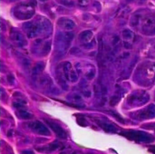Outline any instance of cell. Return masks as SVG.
Returning a JSON list of instances; mask_svg holds the SVG:
<instances>
[{
	"mask_svg": "<svg viewBox=\"0 0 155 154\" xmlns=\"http://www.w3.org/2000/svg\"><path fill=\"white\" fill-rule=\"evenodd\" d=\"M90 3V0H78V4L81 6H86Z\"/></svg>",
	"mask_w": 155,
	"mask_h": 154,
	"instance_id": "21",
	"label": "cell"
},
{
	"mask_svg": "<svg viewBox=\"0 0 155 154\" xmlns=\"http://www.w3.org/2000/svg\"><path fill=\"white\" fill-rule=\"evenodd\" d=\"M44 67H45V64L42 63V62H40V63H38L35 66V68H34V70H33V76H39L41 74H42V72H43V70H44Z\"/></svg>",
	"mask_w": 155,
	"mask_h": 154,
	"instance_id": "16",
	"label": "cell"
},
{
	"mask_svg": "<svg viewBox=\"0 0 155 154\" xmlns=\"http://www.w3.org/2000/svg\"><path fill=\"white\" fill-rule=\"evenodd\" d=\"M10 38H11L12 42L19 47H24L27 44V42H26L25 35L20 31H17V30L11 31Z\"/></svg>",
	"mask_w": 155,
	"mask_h": 154,
	"instance_id": "8",
	"label": "cell"
},
{
	"mask_svg": "<svg viewBox=\"0 0 155 154\" xmlns=\"http://www.w3.org/2000/svg\"><path fill=\"white\" fill-rule=\"evenodd\" d=\"M22 154H33L32 152H29V151H25V152H23Z\"/></svg>",
	"mask_w": 155,
	"mask_h": 154,
	"instance_id": "22",
	"label": "cell"
},
{
	"mask_svg": "<svg viewBox=\"0 0 155 154\" xmlns=\"http://www.w3.org/2000/svg\"><path fill=\"white\" fill-rule=\"evenodd\" d=\"M18 116L20 119H23V120H29L32 118V114L25 111H20L18 113Z\"/></svg>",
	"mask_w": 155,
	"mask_h": 154,
	"instance_id": "17",
	"label": "cell"
},
{
	"mask_svg": "<svg viewBox=\"0 0 155 154\" xmlns=\"http://www.w3.org/2000/svg\"><path fill=\"white\" fill-rule=\"evenodd\" d=\"M122 36H123V39L124 41V44L125 45H127L128 44H131V43L134 40V34L130 29L124 30L123 34H122Z\"/></svg>",
	"mask_w": 155,
	"mask_h": 154,
	"instance_id": "14",
	"label": "cell"
},
{
	"mask_svg": "<svg viewBox=\"0 0 155 154\" xmlns=\"http://www.w3.org/2000/svg\"><path fill=\"white\" fill-rule=\"evenodd\" d=\"M135 1H136V2H140V3H141V2H144L145 0H135Z\"/></svg>",
	"mask_w": 155,
	"mask_h": 154,
	"instance_id": "24",
	"label": "cell"
},
{
	"mask_svg": "<svg viewBox=\"0 0 155 154\" xmlns=\"http://www.w3.org/2000/svg\"><path fill=\"white\" fill-rule=\"evenodd\" d=\"M14 15L19 20L30 19L35 14V5L31 3H24L17 5L14 10Z\"/></svg>",
	"mask_w": 155,
	"mask_h": 154,
	"instance_id": "2",
	"label": "cell"
},
{
	"mask_svg": "<svg viewBox=\"0 0 155 154\" xmlns=\"http://www.w3.org/2000/svg\"><path fill=\"white\" fill-rule=\"evenodd\" d=\"M61 147V144L59 143H57V142H54V143H50L49 145H47V146H45V147H42V148H38L37 150L39 151V152H46V150H48L47 151V152H54V151H55V150H57V149H59Z\"/></svg>",
	"mask_w": 155,
	"mask_h": 154,
	"instance_id": "15",
	"label": "cell"
},
{
	"mask_svg": "<svg viewBox=\"0 0 155 154\" xmlns=\"http://www.w3.org/2000/svg\"><path fill=\"white\" fill-rule=\"evenodd\" d=\"M46 123L50 126V128L54 132V133L57 135V137H59L60 139H66V137H67L66 133L60 125H58L57 123H55L54 122H50V121H46Z\"/></svg>",
	"mask_w": 155,
	"mask_h": 154,
	"instance_id": "11",
	"label": "cell"
},
{
	"mask_svg": "<svg viewBox=\"0 0 155 154\" xmlns=\"http://www.w3.org/2000/svg\"><path fill=\"white\" fill-rule=\"evenodd\" d=\"M138 117L139 118H142V119H150V118L155 117L154 105H150L149 107H147L144 110H143L141 113H139Z\"/></svg>",
	"mask_w": 155,
	"mask_h": 154,
	"instance_id": "12",
	"label": "cell"
},
{
	"mask_svg": "<svg viewBox=\"0 0 155 154\" xmlns=\"http://www.w3.org/2000/svg\"><path fill=\"white\" fill-rule=\"evenodd\" d=\"M123 135L127 137L128 139L137 142V143H153L154 138L143 132H137V131H128L123 133Z\"/></svg>",
	"mask_w": 155,
	"mask_h": 154,
	"instance_id": "3",
	"label": "cell"
},
{
	"mask_svg": "<svg viewBox=\"0 0 155 154\" xmlns=\"http://www.w3.org/2000/svg\"><path fill=\"white\" fill-rule=\"evenodd\" d=\"M41 1H45V0H41Z\"/></svg>",
	"mask_w": 155,
	"mask_h": 154,
	"instance_id": "25",
	"label": "cell"
},
{
	"mask_svg": "<svg viewBox=\"0 0 155 154\" xmlns=\"http://www.w3.org/2000/svg\"><path fill=\"white\" fill-rule=\"evenodd\" d=\"M29 127L35 133H38L40 135H45V136H49L50 135V131L41 122H34V123H29Z\"/></svg>",
	"mask_w": 155,
	"mask_h": 154,
	"instance_id": "9",
	"label": "cell"
},
{
	"mask_svg": "<svg viewBox=\"0 0 155 154\" xmlns=\"http://www.w3.org/2000/svg\"><path fill=\"white\" fill-rule=\"evenodd\" d=\"M79 41L83 44V45L87 49L93 48L95 44V39L94 38V34L90 30H84L79 34Z\"/></svg>",
	"mask_w": 155,
	"mask_h": 154,
	"instance_id": "5",
	"label": "cell"
},
{
	"mask_svg": "<svg viewBox=\"0 0 155 154\" xmlns=\"http://www.w3.org/2000/svg\"><path fill=\"white\" fill-rule=\"evenodd\" d=\"M63 29L66 30V31H71L74 28L75 24L73 20L68 19V18H61L58 23H57Z\"/></svg>",
	"mask_w": 155,
	"mask_h": 154,
	"instance_id": "13",
	"label": "cell"
},
{
	"mask_svg": "<svg viewBox=\"0 0 155 154\" xmlns=\"http://www.w3.org/2000/svg\"><path fill=\"white\" fill-rule=\"evenodd\" d=\"M142 31L144 34H155V14H150L143 18Z\"/></svg>",
	"mask_w": 155,
	"mask_h": 154,
	"instance_id": "4",
	"label": "cell"
},
{
	"mask_svg": "<svg viewBox=\"0 0 155 154\" xmlns=\"http://www.w3.org/2000/svg\"><path fill=\"white\" fill-rule=\"evenodd\" d=\"M148 101V95L146 93H134L128 98V103L131 104H142Z\"/></svg>",
	"mask_w": 155,
	"mask_h": 154,
	"instance_id": "10",
	"label": "cell"
},
{
	"mask_svg": "<svg viewBox=\"0 0 155 154\" xmlns=\"http://www.w3.org/2000/svg\"><path fill=\"white\" fill-rule=\"evenodd\" d=\"M101 126L104 130H105L106 132H109V133H114V132H116V128L111 124H108V123H101Z\"/></svg>",
	"mask_w": 155,
	"mask_h": 154,
	"instance_id": "18",
	"label": "cell"
},
{
	"mask_svg": "<svg viewBox=\"0 0 155 154\" xmlns=\"http://www.w3.org/2000/svg\"><path fill=\"white\" fill-rule=\"evenodd\" d=\"M150 151L153 152V153H154L155 154V146H153V147H152L151 149H150Z\"/></svg>",
	"mask_w": 155,
	"mask_h": 154,
	"instance_id": "23",
	"label": "cell"
},
{
	"mask_svg": "<svg viewBox=\"0 0 155 154\" xmlns=\"http://www.w3.org/2000/svg\"><path fill=\"white\" fill-rule=\"evenodd\" d=\"M63 73L65 77V79L71 83H75L78 80V75L76 74V71L73 68V65L71 63L66 62L62 65Z\"/></svg>",
	"mask_w": 155,
	"mask_h": 154,
	"instance_id": "7",
	"label": "cell"
},
{
	"mask_svg": "<svg viewBox=\"0 0 155 154\" xmlns=\"http://www.w3.org/2000/svg\"><path fill=\"white\" fill-rule=\"evenodd\" d=\"M74 38V34L72 33H64L57 36V46L59 47L60 52H65L69 47L71 41Z\"/></svg>",
	"mask_w": 155,
	"mask_h": 154,
	"instance_id": "6",
	"label": "cell"
},
{
	"mask_svg": "<svg viewBox=\"0 0 155 154\" xmlns=\"http://www.w3.org/2000/svg\"><path fill=\"white\" fill-rule=\"evenodd\" d=\"M94 75H95V70L93 67L85 73V77L89 80H92L94 77Z\"/></svg>",
	"mask_w": 155,
	"mask_h": 154,
	"instance_id": "19",
	"label": "cell"
},
{
	"mask_svg": "<svg viewBox=\"0 0 155 154\" xmlns=\"http://www.w3.org/2000/svg\"><path fill=\"white\" fill-rule=\"evenodd\" d=\"M25 29L27 36L29 38H34L44 33L50 32L51 25L46 18L41 17L40 19H36L35 21L29 22L28 24L25 25Z\"/></svg>",
	"mask_w": 155,
	"mask_h": 154,
	"instance_id": "1",
	"label": "cell"
},
{
	"mask_svg": "<svg viewBox=\"0 0 155 154\" xmlns=\"http://www.w3.org/2000/svg\"><path fill=\"white\" fill-rule=\"evenodd\" d=\"M58 1L66 6H73L74 5V2H72L71 0H58Z\"/></svg>",
	"mask_w": 155,
	"mask_h": 154,
	"instance_id": "20",
	"label": "cell"
}]
</instances>
